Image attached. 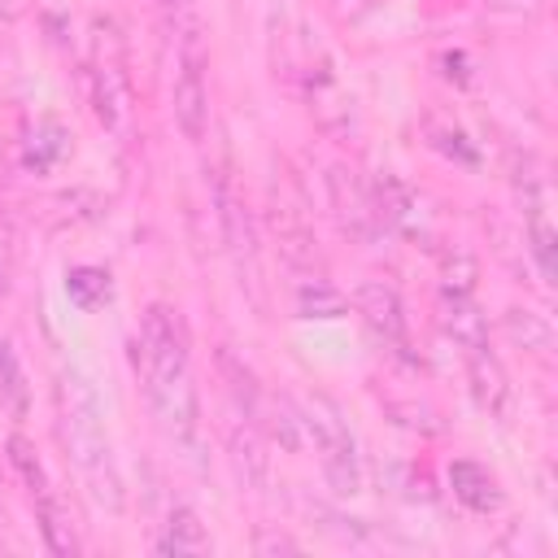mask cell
<instances>
[{
    "mask_svg": "<svg viewBox=\"0 0 558 558\" xmlns=\"http://www.w3.org/2000/svg\"><path fill=\"white\" fill-rule=\"evenodd\" d=\"M135 366L144 375V392H148V405H153L161 432L174 445L196 449L201 410H196V388H192V371H187V336H183V323L174 310L148 305V314L140 323V340H135Z\"/></svg>",
    "mask_w": 558,
    "mask_h": 558,
    "instance_id": "obj_1",
    "label": "cell"
},
{
    "mask_svg": "<svg viewBox=\"0 0 558 558\" xmlns=\"http://www.w3.org/2000/svg\"><path fill=\"white\" fill-rule=\"evenodd\" d=\"M296 314L301 318H340L344 314V296L327 283V279H301L296 283Z\"/></svg>",
    "mask_w": 558,
    "mask_h": 558,
    "instance_id": "obj_15",
    "label": "cell"
},
{
    "mask_svg": "<svg viewBox=\"0 0 558 558\" xmlns=\"http://www.w3.org/2000/svg\"><path fill=\"white\" fill-rule=\"evenodd\" d=\"M301 418H305V440H314V453H318V466H323V480L331 484V493L336 497L362 493V453H357V440H353L340 405L327 397H310L301 405Z\"/></svg>",
    "mask_w": 558,
    "mask_h": 558,
    "instance_id": "obj_3",
    "label": "cell"
},
{
    "mask_svg": "<svg viewBox=\"0 0 558 558\" xmlns=\"http://www.w3.org/2000/svg\"><path fill=\"white\" fill-rule=\"evenodd\" d=\"M157 549L161 554H205L209 549V536H205L201 519L187 506H174L170 519H166V532L157 536Z\"/></svg>",
    "mask_w": 558,
    "mask_h": 558,
    "instance_id": "obj_12",
    "label": "cell"
},
{
    "mask_svg": "<svg viewBox=\"0 0 558 558\" xmlns=\"http://www.w3.org/2000/svg\"><path fill=\"white\" fill-rule=\"evenodd\" d=\"M65 292H70L83 310H92V305L109 301V275H105V270H96V266H78V270L65 279Z\"/></svg>",
    "mask_w": 558,
    "mask_h": 558,
    "instance_id": "obj_18",
    "label": "cell"
},
{
    "mask_svg": "<svg viewBox=\"0 0 558 558\" xmlns=\"http://www.w3.org/2000/svg\"><path fill=\"white\" fill-rule=\"evenodd\" d=\"M227 445H231V462H235L240 480L253 484V488H262L266 475H270V453H266V440H262L257 418L244 414V410H235L231 423H227Z\"/></svg>",
    "mask_w": 558,
    "mask_h": 558,
    "instance_id": "obj_7",
    "label": "cell"
},
{
    "mask_svg": "<svg viewBox=\"0 0 558 558\" xmlns=\"http://www.w3.org/2000/svg\"><path fill=\"white\" fill-rule=\"evenodd\" d=\"M0 405L13 418H26V410H31V384H26V375H22L9 340H0Z\"/></svg>",
    "mask_w": 558,
    "mask_h": 558,
    "instance_id": "obj_14",
    "label": "cell"
},
{
    "mask_svg": "<svg viewBox=\"0 0 558 558\" xmlns=\"http://www.w3.org/2000/svg\"><path fill=\"white\" fill-rule=\"evenodd\" d=\"M331 4H336V13L349 17V22H357V17H366V13L375 9V0H331Z\"/></svg>",
    "mask_w": 558,
    "mask_h": 558,
    "instance_id": "obj_20",
    "label": "cell"
},
{
    "mask_svg": "<svg viewBox=\"0 0 558 558\" xmlns=\"http://www.w3.org/2000/svg\"><path fill=\"white\" fill-rule=\"evenodd\" d=\"M449 484H453V497L462 501V506H471V510H480V514H488V510H497V501H501V493H497V480L480 466V462H453L449 466Z\"/></svg>",
    "mask_w": 558,
    "mask_h": 558,
    "instance_id": "obj_11",
    "label": "cell"
},
{
    "mask_svg": "<svg viewBox=\"0 0 558 558\" xmlns=\"http://www.w3.org/2000/svg\"><path fill=\"white\" fill-rule=\"evenodd\" d=\"M9 288V240H4V231H0V292Z\"/></svg>",
    "mask_w": 558,
    "mask_h": 558,
    "instance_id": "obj_22",
    "label": "cell"
},
{
    "mask_svg": "<svg viewBox=\"0 0 558 558\" xmlns=\"http://www.w3.org/2000/svg\"><path fill=\"white\" fill-rule=\"evenodd\" d=\"M35 519H39V532H44V541H48L52 554H74V549H78L74 523H70V514H65V506H61L57 493L35 497Z\"/></svg>",
    "mask_w": 558,
    "mask_h": 558,
    "instance_id": "obj_13",
    "label": "cell"
},
{
    "mask_svg": "<svg viewBox=\"0 0 558 558\" xmlns=\"http://www.w3.org/2000/svg\"><path fill=\"white\" fill-rule=\"evenodd\" d=\"M65 436H70V453H74L92 497L100 506L118 510L122 506V480H118V466H113V453H109L100 401L78 375L65 379Z\"/></svg>",
    "mask_w": 558,
    "mask_h": 558,
    "instance_id": "obj_2",
    "label": "cell"
},
{
    "mask_svg": "<svg viewBox=\"0 0 558 558\" xmlns=\"http://www.w3.org/2000/svg\"><path fill=\"white\" fill-rule=\"evenodd\" d=\"M166 13H174V22H192V0H157Z\"/></svg>",
    "mask_w": 558,
    "mask_h": 558,
    "instance_id": "obj_21",
    "label": "cell"
},
{
    "mask_svg": "<svg viewBox=\"0 0 558 558\" xmlns=\"http://www.w3.org/2000/svg\"><path fill=\"white\" fill-rule=\"evenodd\" d=\"M87 100L100 126L122 131L126 122V61H122V35L109 17H96L92 35V61H87Z\"/></svg>",
    "mask_w": 558,
    "mask_h": 558,
    "instance_id": "obj_4",
    "label": "cell"
},
{
    "mask_svg": "<svg viewBox=\"0 0 558 558\" xmlns=\"http://www.w3.org/2000/svg\"><path fill=\"white\" fill-rule=\"evenodd\" d=\"M9 462H13V471L22 475V484H26V493H31V501L35 497H48L52 493V484H48V475H44V466H39V458H35V445L26 440V436H9Z\"/></svg>",
    "mask_w": 558,
    "mask_h": 558,
    "instance_id": "obj_16",
    "label": "cell"
},
{
    "mask_svg": "<svg viewBox=\"0 0 558 558\" xmlns=\"http://www.w3.org/2000/svg\"><path fill=\"white\" fill-rule=\"evenodd\" d=\"M353 305H357L366 331H371L388 353L405 357V349H410V331H405V305H401L397 288L384 283V279H366V283L353 292Z\"/></svg>",
    "mask_w": 558,
    "mask_h": 558,
    "instance_id": "obj_6",
    "label": "cell"
},
{
    "mask_svg": "<svg viewBox=\"0 0 558 558\" xmlns=\"http://www.w3.org/2000/svg\"><path fill=\"white\" fill-rule=\"evenodd\" d=\"M257 554H296V541H288V536H257Z\"/></svg>",
    "mask_w": 558,
    "mask_h": 558,
    "instance_id": "obj_19",
    "label": "cell"
},
{
    "mask_svg": "<svg viewBox=\"0 0 558 558\" xmlns=\"http://www.w3.org/2000/svg\"><path fill=\"white\" fill-rule=\"evenodd\" d=\"M266 410H270V423L266 427L275 432V440L283 449H301L305 445V418H301V410L292 401H270Z\"/></svg>",
    "mask_w": 558,
    "mask_h": 558,
    "instance_id": "obj_17",
    "label": "cell"
},
{
    "mask_svg": "<svg viewBox=\"0 0 558 558\" xmlns=\"http://www.w3.org/2000/svg\"><path fill=\"white\" fill-rule=\"evenodd\" d=\"M466 379H471V397H475V405H480L484 414L501 418V414L510 410V384H506V371H501V362H497L488 349L466 353Z\"/></svg>",
    "mask_w": 558,
    "mask_h": 558,
    "instance_id": "obj_9",
    "label": "cell"
},
{
    "mask_svg": "<svg viewBox=\"0 0 558 558\" xmlns=\"http://www.w3.org/2000/svg\"><path fill=\"white\" fill-rule=\"evenodd\" d=\"M523 218H527V248L536 257V270L545 279H554V244H558V235H554V222H549V209H545V192H541L536 179L523 187Z\"/></svg>",
    "mask_w": 558,
    "mask_h": 558,
    "instance_id": "obj_10",
    "label": "cell"
},
{
    "mask_svg": "<svg viewBox=\"0 0 558 558\" xmlns=\"http://www.w3.org/2000/svg\"><path fill=\"white\" fill-rule=\"evenodd\" d=\"M436 318H440V331L458 344V349H466V353H475V349H488V323H484V314H480V305L471 301V292H440V305H436Z\"/></svg>",
    "mask_w": 558,
    "mask_h": 558,
    "instance_id": "obj_8",
    "label": "cell"
},
{
    "mask_svg": "<svg viewBox=\"0 0 558 558\" xmlns=\"http://www.w3.org/2000/svg\"><path fill=\"white\" fill-rule=\"evenodd\" d=\"M174 122L183 140H205L209 131V87H205V44L196 22H183L179 35V74H174Z\"/></svg>",
    "mask_w": 558,
    "mask_h": 558,
    "instance_id": "obj_5",
    "label": "cell"
}]
</instances>
